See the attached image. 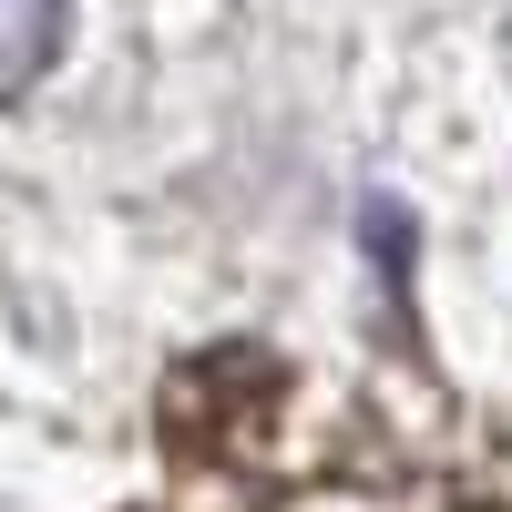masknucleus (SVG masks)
I'll list each match as a JSON object with an SVG mask.
<instances>
[{
	"mask_svg": "<svg viewBox=\"0 0 512 512\" xmlns=\"http://www.w3.org/2000/svg\"><path fill=\"white\" fill-rule=\"evenodd\" d=\"M52 31H62V0H0V93L52 62Z\"/></svg>",
	"mask_w": 512,
	"mask_h": 512,
	"instance_id": "f257e3e1",
	"label": "nucleus"
}]
</instances>
